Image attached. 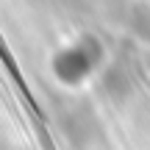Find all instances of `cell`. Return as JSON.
Instances as JSON below:
<instances>
[{
  "mask_svg": "<svg viewBox=\"0 0 150 150\" xmlns=\"http://www.w3.org/2000/svg\"><path fill=\"white\" fill-rule=\"evenodd\" d=\"M92 70V59L86 56L83 47H75V50H67L59 61H56V72L61 75L64 81H78L83 72Z\"/></svg>",
  "mask_w": 150,
  "mask_h": 150,
  "instance_id": "6da1fadb",
  "label": "cell"
}]
</instances>
